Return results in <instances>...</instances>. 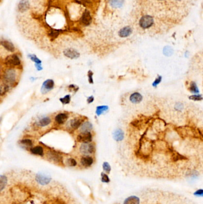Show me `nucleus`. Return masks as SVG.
I'll return each instance as SVG.
<instances>
[{
  "label": "nucleus",
  "mask_w": 203,
  "mask_h": 204,
  "mask_svg": "<svg viewBox=\"0 0 203 204\" xmlns=\"http://www.w3.org/2000/svg\"><path fill=\"white\" fill-rule=\"evenodd\" d=\"M94 100V98L93 96H91L88 98L87 102H88V103H91L92 102H93Z\"/></svg>",
  "instance_id": "nucleus-38"
},
{
  "label": "nucleus",
  "mask_w": 203,
  "mask_h": 204,
  "mask_svg": "<svg viewBox=\"0 0 203 204\" xmlns=\"http://www.w3.org/2000/svg\"><path fill=\"white\" fill-rule=\"evenodd\" d=\"M60 102H61L63 104H69L71 102V96L70 95H67L64 96L63 98L60 99Z\"/></svg>",
  "instance_id": "nucleus-27"
},
{
  "label": "nucleus",
  "mask_w": 203,
  "mask_h": 204,
  "mask_svg": "<svg viewBox=\"0 0 203 204\" xmlns=\"http://www.w3.org/2000/svg\"><path fill=\"white\" fill-rule=\"evenodd\" d=\"M30 152L35 155L43 156L44 155V149L40 146H35L30 149Z\"/></svg>",
  "instance_id": "nucleus-19"
},
{
  "label": "nucleus",
  "mask_w": 203,
  "mask_h": 204,
  "mask_svg": "<svg viewBox=\"0 0 203 204\" xmlns=\"http://www.w3.org/2000/svg\"><path fill=\"white\" fill-rule=\"evenodd\" d=\"M81 20H82V22L84 25H89L91 23V20H92L91 16L90 15L89 12H88V11H85V13H84V15L82 16V17Z\"/></svg>",
  "instance_id": "nucleus-16"
},
{
  "label": "nucleus",
  "mask_w": 203,
  "mask_h": 204,
  "mask_svg": "<svg viewBox=\"0 0 203 204\" xmlns=\"http://www.w3.org/2000/svg\"><path fill=\"white\" fill-rule=\"evenodd\" d=\"M92 140V135L91 132H81L77 137V140L79 142H82L84 143H90Z\"/></svg>",
  "instance_id": "nucleus-5"
},
{
  "label": "nucleus",
  "mask_w": 203,
  "mask_h": 204,
  "mask_svg": "<svg viewBox=\"0 0 203 204\" xmlns=\"http://www.w3.org/2000/svg\"><path fill=\"white\" fill-rule=\"evenodd\" d=\"M113 138L114 139L117 141H122L124 139V132L120 129H117L114 132L113 134Z\"/></svg>",
  "instance_id": "nucleus-17"
},
{
  "label": "nucleus",
  "mask_w": 203,
  "mask_h": 204,
  "mask_svg": "<svg viewBox=\"0 0 203 204\" xmlns=\"http://www.w3.org/2000/svg\"><path fill=\"white\" fill-rule=\"evenodd\" d=\"M143 96L140 93L138 92H135L131 94L129 99L132 103L137 104V103H139L143 100Z\"/></svg>",
  "instance_id": "nucleus-7"
},
{
  "label": "nucleus",
  "mask_w": 203,
  "mask_h": 204,
  "mask_svg": "<svg viewBox=\"0 0 203 204\" xmlns=\"http://www.w3.org/2000/svg\"><path fill=\"white\" fill-rule=\"evenodd\" d=\"M69 88L71 90V91H74V92L77 91V90H78V88L77 87H76L74 85H71L69 87Z\"/></svg>",
  "instance_id": "nucleus-37"
},
{
  "label": "nucleus",
  "mask_w": 203,
  "mask_h": 204,
  "mask_svg": "<svg viewBox=\"0 0 203 204\" xmlns=\"http://www.w3.org/2000/svg\"><path fill=\"white\" fill-rule=\"evenodd\" d=\"M154 23V19L149 16L145 15L143 16L139 20V25L143 29H148L152 26Z\"/></svg>",
  "instance_id": "nucleus-3"
},
{
  "label": "nucleus",
  "mask_w": 203,
  "mask_h": 204,
  "mask_svg": "<svg viewBox=\"0 0 203 204\" xmlns=\"http://www.w3.org/2000/svg\"><path fill=\"white\" fill-rule=\"evenodd\" d=\"M2 78L5 84L13 85L15 83L17 78V73L15 69L10 68L4 71L2 75Z\"/></svg>",
  "instance_id": "nucleus-1"
},
{
  "label": "nucleus",
  "mask_w": 203,
  "mask_h": 204,
  "mask_svg": "<svg viewBox=\"0 0 203 204\" xmlns=\"http://www.w3.org/2000/svg\"><path fill=\"white\" fill-rule=\"evenodd\" d=\"M102 167H103L104 170L105 172H107L108 173H109L110 172V171H111V167H110V164L107 162H105L103 163Z\"/></svg>",
  "instance_id": "nucleus-28"
},
{
  "label": "nucleus",
  "mask_w": 203,
  "mask_h": 204,
  "mask_svg": "<svg viewBox=\"0 0 203 204\" xmlns=\"http://www.w3.org/2000/svg\"><path fill=\"white\" fill-rule=\"evenodd\" d=\"M54 86V81L53 79H47L43 83L42 90L43 89L45 91H49L53 89Z\"/></svg>",
  "instance_id": "nucleus-14"
},
{
  "label": "nucleus",
  "mask_w": 203,
  "mask_h": 204,
  "mask_svg": "<svg viewBox=\"0 0 203 204\" xmlns=\"http://www.w3.org/2000/svg\"><path fill=\"white\" fill-rule=\"evenodd\" d=\"M108 109V107L107 106H100L97 107L96 114L98 116L101 115L104 112H106Z\"/></svg>",
  "instance_id": "nucleus-21"
},
{
  "label": "nucleus",
  "mask_w": 203,
  "mask_h": 204,
  "mask_svg": "<svg viewBox=\"0 0 203 204\" xmlns=\"http://www.w3.org/2000/svg\"><path fill=\"white\" fill-rule=\"evenodd\" d=\"M68 115L67 114L61 113L56 117L55 121L58 124H63L66 121V120L68 119Z\"/></svg>",
  "instance_id": "nucleus-11"
},
{
  "label": "nucleus",
  "mask_w": 203,
  "mask_h": 204,
  "mask_svg": "<svg viewBox=\"0 0 203 204\" xmlns=\"http://www.w3.org/2000/svg\"><path fill=\"white\" fill-rule=\"evenodd\" d=\"M94 162V160L92 157L89 156H85L81 158V164L85 167H88L92 165Z\"/></svg>",
  "instance_id": "nucleus-9"
},
{
  "label": "nucleus",
  "mask_w": 203,
  "mask_h": 204,
  "mask_svg": "<svg viewBox=\"0 0 203 204\" xmlns=\"http://www.w3.org/2000/svg\"><path fill=\"white\" fill-rule=\"evenodd\" d=\"M94 151L95 147L92 143H83L80 146V152L84 155L88 156V155L93 153Z\"/></svg>",
  "instance_id": "nucleus-4"
},
{
  "label": "nucleus",
  "mask_w": 203,
  "mask_h": 204,
  "mask_svg": "<svg viewBox=\"0 0 203 204\" xmlns=\"http://www.w3.org/2000/svg\"><path fill=\"white\" fill-rule=\"evenodd\" d=\"M9 90V85L2 83L1 85V95L3 96Z\"/></svg>",
  "instance_id": "nucleus-25"
},
{
  "label": "nucleus",
  "mask_w": 203,
  "mask_h": 204,
  "mask_svg": "<svg viewBox=\"0 0 203 204\" xmlns=\"http://www.w3.org/2000/svg\"><path fill=\"white\" fill-rule=\"evenodd\" d=\"M67 164L71 167H74L77 165V162L73 158H69L67 160Z\"/></svg>",
  "instance_id": "nucleus-32"
},
{
  "label": "nucleus",
  "mask_w": 203,
  "mask_h": 204,
  "mask_svg": "<svg viewBox=\"0 0 203 204\" xmlns=\"http://www.w3.org/2000/svg\"><path fill=\"white\" fill-rule=\"evenodd\" d=\"M80 131L81 132H88L92 130V125L89 122H84L81 126L80 127Z\"/></svg>",
  "instance_id": "nucleus-15"
},
{
  "label": "nucleus",
  "mask_w": 203,
  "mask_h": 204,
  "mask_svg": "<svg viewBox=\"0 0 203 204\" xmlns=\"http://www.w3.org/2000/svg\"><path fill=\"white\" fill-rule=\"evenodd\" d=\"M21 143L23 144V145H25L28 146H32V145H33L32 140H30V139H28L22 140H21Z\"/></svg>",
  "instance_id": "nucleus-30"
},
{
  "label": "nucleus",
  "mask_w": 203,
  "mask_h": 204,
  "mask_svg": "<svg viewBox=\"0 0 203 204\" xmlns=\"http://www.w3.org/2000/svg\"><path fill=\"white\" fill-rule=\"evenodd\" d=\"M175 1H182V0H174Z\"/></svg>",
  "instance_id": "nucleus-40"
},
{
  "label": "nucleus",
  "mask_w": 203,
  "mask_h": 204,
  "mask_svg": "<svg viewBox=\"0 0 203 204\" xmlns=\"http://www.w3.org/2000/svg\"><path fill=\"white\" fill-rule=\"evenodd\" d=\"M189 90L192 93H198V89L194 82H191L189 86Z\"/></svg>",
  "instance_id": "nucleus-23"
},
{
  "label": "nucleus",
  "mask_w": 203,
  "mask_h": 204,
  "mask_svg": "<svg viewBox=\"0 0 203 204\" xmlns=\"http://www.w3.org/2000/svg\"><path fill=\"white\" fill-rule=\"evenodd\" d=\"M156 1H163V0H156Z\"/></svg>",
  "instance_id": "nucleus-41"
},
{
  "label": "nucleus",
  "mask_w": 203,
  "mask_h": 204,
  "mask_svg": "<svg viewBox=\"0 0 203 204\" xmlns=\"http://www.w3.org/2000/svg\"><path fill=\"white\" fill-rule=\"evenodd\" d=\"M102 182H105V183H108L110 181V179L108 177V175L105 174L104 173H102Z\"/></svg>",
  "instance_id": "nucleus-33"
},
{
  "label": "nucleus",
  "mask_w": 203,
  "mask_h": 204,
  "mask_svg": "<svg viewBox=\"0 0 203 204\" xmlns=\"http://www.w3.org/2000/svg\"><path fill=\"white\" fill-rule=\"evenodd\" d=\"M83 124V119L81 118H74L71 121V127L73 129H77Z\"/></svg>",
  "instance_id": "nucleus-10"
},
{
  "label": "nucleus",
  "mask_w": 203,
  "mask_h": 204,
  "mask_svg": "<svg viewBox=\"0 0 203 204\" xmlns=\"http://www.w3.org/2000/svg\"><path fill=\"white\" fill-rule=\"evenodd\" d=\"M132 33V29L129 26H126L122 29L119 32V35L122 38H125L129 36Z\"/></svg>",
  "instance_id": "nucleus-13"
},
{
  "label": "nucleus",
  "mask_w": 203,
  "mask_h": 204,
  "mask_svg": "<svg viewBox=\"0 0 203 204\" xmlns=\"http://www.w3.org/2000/svg\"><path fill=\"white\" fill-rule=\"evenodd\" d=\"M1 45L9 51L10 52H13L15 50V46L13 45V44H12V43L8 41H1Z\"/></svg>",
  "instance_id": "nucleus-18"
},
{
  "label": "nucleus",
  "mask_w": 203,
  "mask_h": 204,
  "mask_svg": "<svg viewBox=\"0 0 203 204\" xmlns=\"http://www.w3.org/2000/svg\"><path fill=\"white\" fill-rule=\"evenodd\" d=\"M35 66L36 67V68H37V69L38 70V71H41V70H42L43 69V67L41 66V64H35Z\"/></svg>",
  "instance_id": "nucleus-39"
},
{
  "label": "nucleus",
  "mask_w": 203,
  "mask_h": 204,
  "mask_svg": "<svg viewBox=\"0 0 203 204\" xmlns=\"http://www.w3.org/2000/svg\"><path fill=\"white\" fill-rule=\"evenodd\" d=\"M4 64L8 67L13 68L19 66L21 64V62L17 55H12L5 58Z\"/></svg>",
  "instance_id": "nucleus-2"
},
{
  "label": "nucleus",
  "mask_w": 203,
  "mask_h": 204,
  "mask_svg": "<svg viewBox=\"0 0 203 204\" xmlns=\"http://www.w3.org/2000/svg\"><path fill=\"white\" fill-rule=\"evenodd\" d=\"M194 195L198 197H202L203 196V189H198L196 190L194 193Z\"/></svg>",
  "instance_id": "nucleus-34"
},
{
  "label": "nucleus",
  "mask_w": 203,
  "mask_h": 204,
  "mask_svg": "<svg viewBox=\"0 0 203 204\" xmlns=\"http://www.w3.org/2000/svg\"><path fill=\"white\" fill-rule=\"evenodd\" d=\"M140 199L136 196H131L126 198L123 204H139Z\"/></svg>",
  "instance_id": "nucleus-12"
},
{
  "label": "nucleus",
  "mask_w": 203,
  "mask_h": 204,
  "mask_svg": "<svg viewBox=\"0 0 203 204\" xmlns=\"http://www.w3.org/2000/svg\"><path fill=\"white\" fill-rule=\"evenodd\" d=\"M92 76H93V72L91 71H89L88 72V79H89V82L90 84H93L94 81H93V78H92Z\"/></svg>",
  "instance_id": "nucleus-35"
},
{
  "label": "nucleus",
  "mask_w": 203,
  "mask_h": 204,
  "mask_svg": "<svg viewBox=\"0 0 203 204\" xmlns=\"http://www.w3.org/2000/svg\"><path fill=\"white\" fill-rule=\"evenodd\" d=\"M51 119L49 117H45L40 121L39 124L41 127H45L49 125L51 123Z\"/></svg>",
  "instance_id": "nucleus-22"
},
{
  "label": "nucleus",
  "mask_w": 203,
  "mask_h": 204,
  "mask_svg": "<svg viewBox=\"0 0 203 204\" xmlns=\"http://www.w3.org/2000/svg\"><path fill=\"white\" fill-rule=\"evenodd\" d=\"M163 53H164V54L165 56H170L171 55H172V54L174 53V50L170 47H166L164 48Z\"/></svg>",
  "instance_id": "nucleus-26"
},
{
  "label": "nucleus",
  "mask_w": 203,
  "mask_h": 204,
  "mask_svg": "<svg viewBox=\"0 0 203 204\" xmlns=\"http://www.w3.org/2000/svg\"><path fill=\"white\" fill-rule=\"evenodd\" d=\"M29 58L31 59L32 61L36 63V64H41V63H42L41 60H40L35 55H29Z\"/></svg>",
  "instance_id": "nucleus-29"
},
{
  "label": "nucleus",
  "mask_w": 203,
  "mask_h": 204,
  "mask_svg": "<svg viewBox=\"0 0 203 204\" xmlns=\"http://www.w3.org/2000/svg\"><path fill=\"white\" fill-rule=\"evenodd\" d=\"M63 53L65 56L71 59L78 58L80 56L79 52L73 48H67L64 51Z\"/></svg>",
  "instance_id": "nucleus-6"
},
{
  "label": "nucleus",
  "mask_w": 203,
  "mask_h": 204,
  "mask_svg": "<svg viewBox=\"0 0 203 204\" xmlns=\"http://www.w3.org/2000/svg\"><path fill=\"white\" fill-rule=\"evenodd\" d=\"M38 181L41 184H42V185H46V184L48 183V182L50 181V179L48 178L47 177L43 176V175H40L38 177Z\"/></svg>",
  "instance_id": "nucleus-24"
},
{
  "label": "nucleus",
  "mask_w": 203,
  "mask_h": 204,
  "mask_svg": "<svg viewBox=\"0 0 203 204\" xmlns=\"http://www.w3.org/2000/svg\"><path fill=\"white\" fill-rule=\"evenodd\" d=\"M29 8V2L28 0H22L19 4L18 9L20 12H25Z\"/></svg>",
  "instance_id": "nucleus-8"
},
{
  "label": "nucleus",
  "mask_w": 203,
  "mask_h": 204,
  "mask_svg": "<svg viewBox=\"0 0 203 204\" xmlns=\"http://www.w3.org/2000/svg\"><path fill=\"white\" fill-rule=\"evenodd\" d=\"M124 0H109L110 5L113 8H120L122 6Z\"/></svg>",
  "instance_id": "nucleus-20"
},
{
  "label": "nucleus",
  "mask_w": 203,
  "mask_h": 204,
  "mask_svg": "<svg viewBox=\"0 0 203 204\" xmlns=\"http://www.w3.org/2000/svg\"><path fill=\"white\" fill-rule=\"evenodd\" d=\"M161 80V76H159V78H157L155 80V81L154 82L153 86H156L157 85H158L160 83Z\"/></svg>",
  "instance_id": "nucleus-36"
},
{
  "label": "nucleus",
  "mask_w": 203,
  "mask_h": 204,
  "mask_svg": "<svg viewBox=\"0 0 203 204\" xmlns=\"http://www.w3.org/2000/svg\"><path fill=\"white\" fill-rule=\"evenodd\" d=\"M189 99L194 101H200L203 99V97L201 95H194L189 97Z\"/></svg>",
  "instance_id": "nucleus-31"
}]
</instances>
